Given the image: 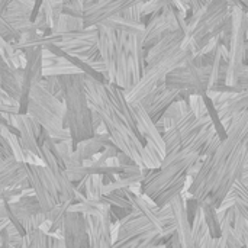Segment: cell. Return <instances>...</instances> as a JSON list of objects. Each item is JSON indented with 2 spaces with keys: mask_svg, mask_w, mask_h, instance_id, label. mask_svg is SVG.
Masks as SVG:
<instances>
[{
  "mask_svg": "<svg viewBox=\"0 0 248 248\" xmlns=\"http://www.w3.org/2000/svg\"><path fill=\"white\" fill-rule=\"evenodd\" d=\"M248 158V109L234 115L227 126V137L203 158L198 174L192 179L187 195L199 203L211 201L218 209L243 177Z\"/></svg>",
  "mask_w": 248,
  "mask_h": 248,
  "instance_id": "obj_1",
  "label": "cell"
},
{
  "mask_svg": "<svg viewBox=\"0 0 248 248\" xmlns=\"http://www.w3.org/2000/svg\"><path fill=\"white\" fill-rule=\"evenodd\" d=\"M84 87L89 105L100 116L112 142L119 151L144 169L145 138L138 131L135 113L126 99L125 90L113 83L99 81L87 74H84Z\"/></svg>",
  "mask_w": 248,
  "mask_h": 248,
  "instance_id": "obj_2",
  "label": "cell"
},
{
  "mask_svg": "<svg viewBox=\"0 0 248 248\" xmlns=\"http://www.w3.org/2000/svg\"><path fill=\"white\" fill-rule=\"evenodd\" d=\"M185 36L186 33L182 31H171L147 51L145 67L140 81L131 92L125 93L129 103H140L144 100L154 93L160 84L166 83V77L174 68L193 58L192 51L183 48Z\"/></svg>",
  "mask_w": 248,
  "mask_h": 248,
  "instance_id": "obj_3",
  "label": "cell"
},
{
  "mask_svg": "<svg viewBox=\"0 0 248 248\" xmlns=\"http://www.w3.org/2000/svg\"><path fill=\"white\" fill-rule=\"evenodd\" d=\"M199 160L203 158L189 148L167 154L160 167L144 169L140 193L158 208L169 206L177 195L183 193L186 183L190 182V169Z\"/></svg>",
  "mask_w": 248,
  "mask_h": 248,
  "instance_id": "obj_4",
  "label": "cell"
},
{
  "mask_svg": "<svg viewBox=\"0 0 248 248\" xmlns=\"http://www.w3.org/2000/svg\"><path fill=\"white\" fill-rule=\"evenodd\" d=\"M186 22L183 48H189L195 57L212 39L232 31V7L227 0H209L203 9L189 15Z\"/></svg>",
  "mask_w": 248,
  "mask_h": 248,
  "instance_id": "obj_5",
  "label": "cell"
},
{
  "mask_svg": "<svg viewBox=\"0 0 248 248\" xmlns=\"http://www.w3.org/2000/svg\"><path fill=\"white\" fill-rule=\"evenodd\" d=\"M62 87V102L65 108L64 126L68 129L71 140L76 144L94 137L93 110L89 105L84 74H67L60 77Z\"/></svg>",
  "mask_w": 248,
  "mask_h": 248,
  "instance_id": "obj_6",
  "label": "cell"
},
{
  "mask_svg": "<svg viewBox=\"0 0 248 248\" xmlns=\"http://www.w3.org/2000/svg\"><path fill=\"white\" fill-rule=\"evenodd\" d=\"M26 113L49 135L55 142L71 140L68 129L64 126V102L36 84L29 96Z\"/></svg>",
  "mask_w": 248,
  "mask_h": 248,
  "instance_id": "obj_7",
  "label": "cell"
},
{
  "mask_svg": "<svg viewBox=\"0 0 248 248\" xmlns=\"http://www.w3.org/2000/svg\"><path fill=\"white\" fill-rule=\"evenodd\" d=\"M39 144H41V150H42V161L44 166L49 174V177L52 179L61 202H80L84 198V195L81 192H78L74 186V183L68 179L65 167L57 153V147H55V141H52L49 138V135L42 129L41 137H39Z\"/></svg>",
  "mask_w": 248,
  "mask_h": 248,
  "instance_id": "obj_8",
  "label": "cell"
},
{
  "mask_svg": "<svg viewBox=\"0 0 248 248\" xmlns=\"http://www.w3.org/2000/svg\"><path fill=\"white\" fill-rule=\"evenodd\" d=\"M248 39V15L246 10L240 7H232V31H231V41L228 46V67L225 83L231 87H237L238 84V74L246 64L247 60V48L246 42ZM240 92V90H238Z\"/></svg>",
  "mask_w": 248,
  "mask_h": 248,
  "instance_id": "obj_9",
  "label": "cell"
},
{
  "mask_svg": "<svg viewBox=\"0 0 248 248\" xmlns=\"http://www.w3.org/2000/svg\"><path fill=\"white\" fill-rule=\"evenodd\" d=\"M211 73H212V65L209 67L198 65L190 58L185 64L174 68L166 77L164 84L173 90L187 92L189 94L206 96L211 84Z\"/></svg>",
  "mask_w": 248,
  "mask_h": 248,
  "instance_id": "obj_10",
  "label": "cell"
},
{
  "mask_svg": "<svg viewBox=\"0 0 248 248\" xmlns=\"http://www.w3.org/2000/svg\"><path fill=\"white\" fill-rule=\"evenodd\" d=\"M6 208L9 221L23 235L35 228H39L46 221V215L33 195H28L15 203H6Z\"/></svg>",
  "mask_w": 248,
  "mask_h": 248,
  "instance_id": "obj_11",
  "label": "cell"
},
{
  "mask_svg": "<svg viewBox=\"0 0 248 248\" xmlns=\"http://www.w3.org/2000/svg\"><path fill=\"white\" fill-rule=\"evenodd\" d=\"M28 180L29 187L33 192V196L39 202L44 214L49 212L54 206L61 203L60 193L49 177L45 166L38 164H28Z\"/></svg>",
  "mask_w": 248,
  "mask_h": 248,
  "instance_id": "obj_12",
  "label": "cell"
},
{
  "mask_svg": "<svg viewBox=\"0 0 248 248\" xmlns=\"http://www.w3.org/2000/svg\"><path fill=\"white\" fill-rule=\"evenodd\" d=\"M147 0H97L94 4L84 7L83 12V22L84 28L90 26H100L105 22L122 16L129 7L144 3Z\"/></svg>",
  "mask_w": 248,
  "mask_h": 248,
  "instance_id": "obj_13",
  "label": "cell"
},
{
  "mask_svg": "<svg viewBox=\"0 0 248 248\" xmlns=\"http://www.w3.org/2000/svg\"><path fill=\"white\" fill-rule=\"evenodd\" d=\"M42 46H29L23 49L26 55V64L22 73V90L19 100L20 113H26L31 92L42 78Z\"/></svg>",
  "mask_w": 248,
  "mask_h": 248,
  "instance_id": "obj_14",
  "label": "cell"
},
{
  "mask_svg": "<svg viewBox=\"0 0 248 248\" xmlns=\"http://www.w3.org/2000/svg\"><path fill=\"white\" fill-rule=\"evenodd\" d=\"M61 238L65 248H90L86 215L76 211H67L62 219Z\"/></svg>",
  "mask_w": 248,
  "mask_h": 248,
  "instance_id": "obj_15",
  "label": "cell"
},
{
  "mask_svg": "<svg viewBox=\"0 0 248 248\" xmlns=\"http://www.w3.org/2000/svg\"><path fill=\"white\" fill-rule=\"evenodd\" d=\"M86 219L90 235V248H113V219L110 208L108 206L96 215H86Z\"/></svg>",
  "mask_w": 248,
  "mask_h": 248,
  "instance_id": "obj_16",
  "label": "cell"
},
{
  "mask_svg": "<svg viewBox=\"0 0 248 248\" xmlns=\"http://www.w3.org/2000/svg\"><path fill=\"white\" fill-rule=\"evenodd\" d=\"M134 113H135V119H137V126L140 134L145 138V142L153 144L158 153L163 155V160L166 157V144H164V138L163 134L160 132V129L157 128V124L151 119V116L148 115L147 109L144 106H141L140 103H131Z\"/></svg>",
  "mask_w": 248,
  "mask_h": 248,
  "instance_id": "obj_17",
  "label": "cell"
},
{
  "mask_svg": "<svg viewBox=\"0 0 248 248\" xmlns=\"http://www.w3.org/2000/svg\"><path fill=\"white\" fill-rule=\"evenodd\" d=\"M171 209H173V217H174V225L176 230L174 232L177 234L182 248H195L193 243V234H192V222L187 217L186 212V198L183 193L177 195L171 203H170Z\"/></svg>",
  "mask_w": 248,
  "mask_h": 248,
  "instance_id": "obj_18",
  "label": "cell"
},
{
  "mask_svg": "<svg viewBox=\"0 0 248 248\" xmlns=\"http://www.w3.org/2000/svg\"><path fill=\"white\" fill-rule=\"evenodd\" d=\"M97 41H99V29L97 26H90V28H84L80 31L61 33L60 41L55 45L60 49H62L65 54H68L81 48L94 46L97 45Z\"/></svg>",
  "mask_w": 248,
  "mask_h": 248,
  "instance_id": "obj_19",
  "label": "cell"
},
{
  "mask_svg": "<svg viewBox=\"0 0 248 248\" xmlns=\"http://www.w3.org/2000/svg\"><path fill=\"white\" fill-rule=\"evenodd\" d=\"M190 97V94L187 92H179V90H173V89H169L164 83L160 84L154 93V97L150 103V106L147 108V112L148 115L151 116V119L157 124L163 115L166 113V110L170 108V105L176 100H187Z\"/></svg>",
  "mask_w": 248,
  "mask_h": 248,
  "instance_id": "obj_20",
  "label": "cell"
},
{
  "mask_svg": "<svg viewBox=\"0 0 248 248\" xmlns=\"http://www.w3.org/2000/svg\"><path fill=\"white\" fill-rule=\"evenodd\" d=\"M67 74H81V70L76 67L67 55L61 57L48 49H42V77H61Z\"/></svg>",
  "mask_w": 248,
  "mask_h": 248,
  "instance_id": "obj_21",
  "label": "cell"
},
{
  "mask_svg": "<svg viewBox=\"0 0 248 248\" xmlns=\"http://www.w3.org/2000/svg\"><path fill=\"white\" fill-rule=\"evenodd\" d=\"M32 7L23 6L16 1H10L7 10L3 13V17L22 35L28 32H35V23L32 20Z\"/></svg>",
  "mask_w": 248,
  "mask_h": 248,
  "instance_id": "obj_22",
  "label": "cell"
},
{
  "mask_svg": "<svg viewBox=\"0 0 248 248\" xmlns=\"http://www.w3.org/2000/svg\"><path fill=\"white\" fill-rule=\"evenodd\" d=\"M169 32H171V31H170L169 23L161 12L148 16V20L145 23V31L142 35V45H144L145 52L151 46H154L158 41H161Z\"/></svg>",
  "mask_w": 248,
  "mask_h": 248,
  "instance_id": "obj_23",
  "label": "cell"
},
{
  "mask_svg": "<svg viewBox=\"0 0 248 248\" xmlns=\"http://www.w3.org/2000/svg\"><path fill=\"white\" fill-rule=\"evenodd\" d=\"M22 73L23 68H12L0 55V86L3 93L9 94L10 97L20 100V90H22Z\"/></svg>",
  "mask_w": 248,
  "mask_h": 248,
  "instance_id": "obj_24",
  "label": "cell"
},
{
  "mask_svg": "<svg viewBox=\"0 0 248 248\" xmlns=\"http://www.w3.org/2000/svg\"><path fill=\"white\" fill-rule=\"evenodd\" d=\"M110 144H113V142H112L108 132L106 134H96L94 137L76 144L74 151L81 161H86V160H92L94 155L102 153Z\"/></svg>",
  "mask_w": 248,
  "mask_h": 248,
  "instance_id": "obj_25",
  "label": "cell"
},
{
  "mask_svg": "<svg viewBox=\"0 0 248 248\" xmlns=\"http://www.w3.org/2000/svg\"><path fill=\"white\" fill-rule=\"evenodd\" d=\"M244 109H248V87L238 92V93H235L228 102H225L224 105H221L215 110L218 113L221 124L227 128L230 121L232 119V116L240 113Z\"/></svg>",
  "mask_w": 248,
  "mask_h": 248,
  "instance_id": "obj_26",
  "label": "cell"
},
{
  "mask_svg": "<svg viewBox=\"0 0 248 248\" xmlns=\"http://www.w3.org/2000/svg\"><path fill=\"white\" fill-rule=\"evenodd\" d=\"M190 103H189V99L185 100H176L170 105V108L166 110V113L163 115V118L157 122V128L160 129L161 134H164L167 129H170L177 121H180L187 112H190Z\"/></svg>",
  "mask_w": 248,
  "mask_h": 248,
  "instance_id": "obj_27",
  "label": "cell"
},
{
  "mask_svg": "<svg viewBox=\"0 0 248 248\" xmlns=\"http://www.w3.org/2000/svg\"><path fill=\"white\" fill-rule=\"evenodd\" d=\"M78 192L89 201H100L103 196V174H89L74 185Z\"/></svg>",
  "mask_w": 248,
  "mask_h": 248,
  "instance_id": "obj_28",
  "label": "cell"
},
{
  "mask_svg": "<svg viewBox=\"0 0 248 248\" xmlns=\"http://www.w3.org/2000/svg\"><path fill=\"white\" fill-rule=\"evenodd\" d=\"M202 212H203V218L206 221V225L209 228V234L214 238H219L222 237V228H221V221H219V214H218V208L211 202V201H205L201 203Z\"/></svg>",
  "mask_w": 248,
  "mask_h": 248,
  "instance_id": "obj_29",
  "label": "cell"
},
{
  "mask_svg": "<svg viewBox=\"0 0 248 248\" xmlns=\"http://www.w3.org/2000/svg\"><path fill=\"white\" fill-rule=\"evenodd\" d=\"M105 26H109L115 31H119V32H125L128 35H144V31H145V23L144 22H132V20H128L122 16H118V17H113L108 22L103 23Z\"/></svg>",
  "mask_w": 248,
  "mask_h": 248,
  "instance_id": "obj_30",
  "label": "cell"
},
{
  "mask_svg": "<svg viewBox=\"0 0 248 248\" xmlns=\"http://www.w3.org/2000/svg\"><path fill=\"white\" fill-rule=\"evenodd\" d=\"M192 234H193V243H195V248H199L206 238L211 235L209 234V228L206 225V221L203 218V212L202 208H199V211L195 215V219L192 222Z\"/></svg>",
  "mask_w": 248,
  "mask_h": 248,
  "instance_id": "obj_31",
  "label": "cell"
},
{
  "mask_svg": "<svg viewBox=\"0 0 248 248\" xmlns=\"http://www.w3.org/2000/svg\"><path fill=\"white\" fill-rule=\"evenodd\" d=\"M80 29H84V22H83V17H76V16H70V15H65L62 13L55 25V28L51 31L57 35H61V33H67V32H74V31H80Z\"/></svg>",
  "mask_w": 248,
  "mask_h": 248,
  "instance_id": "obj_32",
  "label": "cell"
},
{
  "mask_svg": "<svg viewBox=\"0 0 248 248\" xmlns=\"http://www.w3.org/2000/svg\"><path fill=\"white\" fill-rule=\"evenodd\" d=\"M0 235L3 237V240H6L13 248H23V241H25V235L20 234V231L9 221V224L4 227V230L0 232Z\"/></svg>",
  "mask_w": 248,
  "mask_h": 248,
  "instance_id": "obj_33",
  "label": "cell"
},
{
  "mask_svg": "<svg viewBox=\"0 0 248 248\" xmlns=\"http://www.w3.org/2000/svg\"><path fill=\"white\" fill-rule=\"evenodd\" d=\"M189 103H190V109L195 113L196 118H205L209 116V108H208V102H206V96L203 94H190L189 97Z\"/></svg>",
  "mask_w": 248,
  "mask_h": 248,
  "instance_id": "obj_34",
  "label": "cell"
},
{
  "mask_svg": "<svg viewBox=\"0 0 248 248\" xmlns=\"http://www.w3.org/2000/svg\"><path fill=\"white\" fill-rule=\"evenodd\" d=\"M0 113L1 115H17L20 113V105L16 99L3 93L0 97Z\"/></svg>",
  "mask_w": 248,
  "mask_h": 248,
  "instance_id": "obj_35",
  "label": "cell"
},
{
  "mask_svg": "<svg viewBox=\"0 0 248 248\" xmlns=\"http://www.w3.org/2000/svg\"><path fill=\"white\" fill-rule=\"evenodd\" d=\"M39 86H42L45 90H48L49 93H52L54 96H57L58 99L62 100V87H61L60 77H54V76L42 77L39 80Z\"/></svg>",
  "mask_w": 248,
  "mask_h": 248,
  "instance_id": "obj_36",
  "label": "cell"
},
{
  "mask_svg": "<svg viewBox=\"0 0 248 248\" xmlns=\"http://www.w3.org/2000/svg\"><path fill=\"white\" fill-rule=\"evenodd\" d=\"M0 36L9 42H16L20 38V33L3 17V15H0Z\"/></svg>",
  "mask_w": 248,
  "mask_h": 248,
  "instance_id": "obj_37",
  "label": "cell"
},
{
  "mask_svg": "<svg viewBox=\"0 0 248 248\" xmlns=\"http://www.w3.org/2000/svg\"><path fill=\"white\" fill-rule=\"evenodd\" d=\"M170 3H171V0H147L142 4V13H144V16L155 15V13L161 12Z\"/></svg>",
  "mask_w": 248,
  "mask_h": 248,
  "instance_id": "obj_38",
  "label": "cell"
},
{
  "mask_svg": "<svg viewBox=\"0 0 248 248\" xmlns=\"http://www.w3.org/2000/svg\"><path fill=\"white\" fill-rule=\"evenodd\" d=\"M83 12H84V4L81 0H70L62 6V13L70 16L83 17Z\"/></svg>",
  "mask_w": 248,
  "mask_h": 248,
  "instance_id": "obj_39",
  "label": "cell"
},
{
  "mask_svg": "<svg viewBox=\"0 0 248 248\" xmlns=\"http://www.w3.org/2000/svg\"><path fill=\"white\" fill-rule=\"evenodd\" d=\"M142 4L144 3H140V4H135V6L129 7L126 12L122 13V17H125L128 20H132V22H144V23H147L145 16L142 13Z\"/></svg>",
  "mask_w": 248,
  "mask_h": 248,
  "instance_id": "obj_40",
  "label": "cell"
},
{
  "mask_svg": "<svg viewBox=\"0 0 248 248\" xmlns=\"http://www.w3.org/2000/svg\"><path fill=\"white\" fill-rule=\"evenodd\" d=\"M238 90H244L248 87V62H246L238 74V84H237Z\"/></svg>",
  "mask_w": 248,
  "mask_h": 248,
  "instance_id": "obj_41",
  "label": "cell"
},
{
  "mask_svg": "<svg viewBox=\"0 0 248 248\" xmlns=\"http://www.w3.org/2000/svg\"><path fill=\"white\" fill-rule=\"evenodd\" d=\"M12 155H13L12 154V150H10L7 141L4 140V137L0 132V161L4 160V158H7V157H12Z\"/></svg>",
  "mask_w": 248,
  "mask_h": 248,
  "instance_id": "obj_42",
  "label": "cell"
},
{
  "mask_svg": "<svg viewBox=\"0 0 248 248\" xmlns=\"http://www.w3.org/2000/svg\"><path fill=\"white\" fill-rule=\"evenodd\" d=\"M51 248H65L64 247V241H62L61 235H52Z\"/></svg>",
  "mask_w": 248,
  "mask_h": 248,
  "instance_id": "obj_43",
  "label": "cell"
},
{
  "mask_svg": "<svg viewBox=\"0 0 248 248\" xmlns=\"http://www.w3.org/2000/svg\"><path fill=\"white\" fill-rule=\"evenodd\" d=\"M9 3H10V0H0V15H3L7 10Z\"/></svg>",
  "mask_w": 248,
  "mask_h": 248,
  "instance_id": "obj_44",
  "label": "cell"
},
{
  "mask_svg": "<svg viewBox=\"0 0 248 248\" xmlns=\"http://www.w3.org/2000/svg\"><path fill=\"white\" fill-rule=\"evenodd\" d=\"M97 0H83V4H84V7H87V6H92V4H94Z\"/></svg>",
  "mask_w": 248,
  "mask_h": 248,
  "instance_id": "obj_45",
  "label": "cell"
},
{
  "mask_svg": "<svg viewBox=\"0 0 248 248\" xmlns=\"http://www.w3.org/2000/svg\"><path fill=\"white\" fill-rule=\"evenodd\" d=\"M241 182H243V183H244V185H246V186L248 187V174H243V177H241Z\"/></svg>",
  "mask_w": 248,
  "mask_h": 248,
  "instance_id": "obj_46",
  "label": "cell"
},
{
  "mask_svg": "<svg viewBox=\"0 0 248 248\" xmlns=\"http://www.w3.org/2000/svg\"><path fill=\"white\" fill-rule=\"evenodd\" d=\"M3 238V237H1ZM3 248H12V246L6 241V240H3Z\"/></svg>",
  "mask_w": 248,
  "mask_h": 248,
  "instance_id": "obj_47",
  "label": "cell"
},
{
  "mask_svg": "<svg viewBox=\"0 0 248 248\" xmlns=\"http://www.w3.org/2000/svg\"><path fill=\"white\" fill-rule=\"evenodd\" d=\"M243 174H248V158H247V163H246V167H244V173Z\"/></svg>",
  "mask_w": 248,
  "mask_h": 248,
  "instance_id": "obj_48",
  "label": "cell"
},
{
  "mask_svg": "<svg viewBox=\"0 0 248 248\" xmlns=\"http://www.w3.org/2000/svg\"><path fill=\"white\" fill-rule=\"evenodd\" d=\"M246 48H247V60H246V62H248V39L247 42H246Z\"/></svg>",
  "mask_w": 248,
  "mask_h": 248,
  "instance_id": "obj_49",
  "label": "cell"
},
{
  "mask_svg": "<svg viewBox=\"0 0 248 248\" xmlns=\"http://www.w3.org/2000/svg\"><path fill=\"white\" fill-rule=\"evenodd\" d=\"M1 94H3V90H1V86H0V97H1Z\"/></svg>",
  "mask_w": 248,
  "mask_h": 248,
  "instance_id": "obj_50",
  "label": "cell"
},
{
  "mask_svg": "<svg viewBox=\"0 0 248 248\" xmlns=\"http://www.w3.org/2000/svg\"><path fill=\"white\" fill-rule=\"evenodd\" d=\"M243 248H248V247H243Z\"/></svg>",
  "mask_w": 248,
  "mask_h": 248,
  "instance_id": "obj_51",
  "label": "cell"
}]
</instances>
